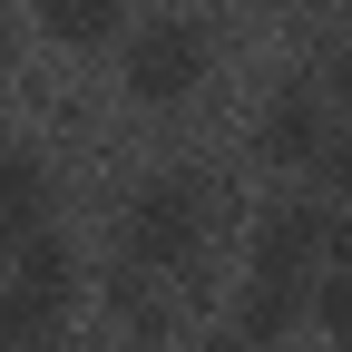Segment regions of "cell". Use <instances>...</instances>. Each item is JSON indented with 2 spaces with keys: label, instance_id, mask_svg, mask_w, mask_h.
<instances>
[{
  "label": "cell",
  "instance_id": "52a82bcc",
  "mask_svg": "<svg viewBox=\"0 0 352 352\" xmlns=\"http://www.w3.org/2000/svg\"><path fill=\"white\" fill-rule=\"evenodd\" d=\"M39 39H59V50H98V39L127 30V0H30Z\"/></svg>",
  "mask_w": 352,
  "mask_h": 352
},
{
  "label": "cell",
  "instance_id": "5b68a950",
  "mask_svg": "<svg viewBox=\"0 0 352 352\" xmlns=\"http://www.w3.org/2000/svg\"><path fill=\"white\" fill-rule=\"evenodd\" d=\"M254 147H264V166H323V157H333V88H314V78L274 88Z\"/></svg>",
  "mask_w": 352,
  "mask_h": 352
},
{
  "label": "cell",
  "instance_id": "8992f818",
  "mask_svg": "<svg viewBox=\"0 0 352 352\" xmlns=\"http://www.w3.org/2000/svg\"><path fill=\"white\" fill-rule=\"evenodd\" d=\"M50 235V166L30 147H0V245Z\"/></svg>",
  "mask_w": 352,
  "mask_h": 352
},
{
  "label": "cell",
  "instance_id": "ba28073f",
  "mask_svg": "<svg viewBox=\"0 0 352 352\" xmlns=\"http://www.w3.org/2000/svg\"><path fill=\"white\" fill-rule=\"evenodd\" d=\"M303 314L323 323L333 352H352V254H342V245L323 254V274H314V294H303Z\"/></svg>",
  "mask_w": 352,
  "mask_h": 352
},
{
  "label": "cell",
  "instance_id": "6da1fadb",
  "mask_svg": "<svg viewBox=\"0 0 352 352\" xmlns=\"http://www.w3.org/2000/svg\"><path fill=\"white\" fill-rule=\"evenodd\" d=\"M118 245H127L138 274H186L196 245H206V176H196V166H157L147 186L127 196Z\"/></svg>",
  "mask_w": 352,
  "mask_h": 352
},
{
  "label": "cell",
  "instance_id": "9c48e42d",
  "mask_svg": "<svg viewBox=\"0 0 352 352\" xmlns=\"http://www.w3.org/2000/svg\"><path fill=\"white\" fill-rule=\"evenodd\" d=\"M323 176H333V196L352 206V127H342V138H333V157H323Z\"/></svg>",
  "mask_w": 352,
  "mask_h": 352
},
{
  "label": "cell",
  "instance_id": "3957f363",
  "mask_svg": "<svg viewBox=\"0 0 352 352\" xmlns=\"http://www.w3.org/2000/svg\"><path fill=\"white\" fill-rule=\"evenodd\" d=\"M206 69H215V30L206 20H186V10H166V20H147L138 39H127V98L138 108H186L196 88H206Z\"/></svg>",
  "mask_w": 352,
  "mask_h": 352
},
{
  "label": "cell",
  "instance_id": "7a4b0ae2",
  "mask_svg": "<svg viewBox=\"0 0 352 352\" xmlns=\"http://www.w3.org/2000/svg\"><path fill=\"white\" fill-rule=\"evenodd\" d=\"M69 303H78V254L59 235L10 245V274H0V352H50Z\"/></svg>",
  "mask_w": 352,
  "mask_h": 352
},
{
  "label": "cell",
  "instance_id": "277c9868",
  "mask_svg": "<svg viewBox=\"0 0 352 352\" xmlns=\"http://www.w3.org/2000/svg\"><path fill=\"white\" fill-rule=\"evenodd\" d=\"M342 245V226H333V206H314V196H294V206H274L254 226V264L245 274H264V284H303L314 294V274H323V254Z\"/></svg>",
  "mask_w": 352,
  "mask_h": 352
}]
</instances>
